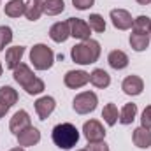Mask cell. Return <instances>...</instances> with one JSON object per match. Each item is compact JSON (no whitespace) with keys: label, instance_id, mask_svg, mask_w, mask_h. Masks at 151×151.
I'll return each instance as SVG.
<instances>
[{"label":"cell","instance_id":"2e32d148","mask_svg":"<svg viewBox=\"0 0 151 151\" xmlns=\"http://www.w3.org/2000/svg\"><path fill=\"white\" fill-rule=\"evenodd\" d=\"M132 139H134V144H135L137 148H141V150H148V148L151 146V132H150V128H144V127L135 128Z\"/></svg>","mask_w":151,"mask_h":151},{"label":"cell","instance_id":"e575fe53","mask_svg":"<svg viewBox=\"0 0 151 151\" xmlns=\"http://www.w3.org/2000/svg\"><path fill=\"white\" fill-rule=\"evenodd\" d=\"M9 151H25V150H23V148L19 146V148H12V150H9Z\"/></svg>","mask_w":151,"mask_h":151},{"label":"cell","instance_id":"f546056e","mask_svg":"<svg viewBox=\"0 0 151 151\" xmlns=\"http://www.w3.org/2000/svg\"><path fill=\"white\" fill-rule=\"evenodd\" d=\"M141 127H144V128H150L151 130V106H148L144 111H142V116H141Z\"/></svg>","mask_w":151,"mask_h":151},{"label":"cell","instance_id":"d6986e66","mask_svg":"<svg viewBox=\"0 0 151 151\" xmlns=\"http://www.w3.org/2000/svg\"><path fill=\"white\" fill-rule=\"evenodd\" d=\"M42 11L47 16H56L65 11V2L63 0H42Z\"/></svg>","mask_w":151,"mask_h":151},{"label":"cell","instance_id":"ba28073f","mask_svg":"<svg viewBox=\"0 0 151 151\" xmlns=\"http://www.w3.org/2000/svg\"><path fill=\"white\" fill-rule=\"evenodd\" d=\"M109 16H111V21H113L114 28H118V30H128V28H132L134 19H132V16H130L128 11H125V9H113Z\"/></svg>","mask_w":151,"mask_h":151},{"label":"cell","instance_id":"836d02e7","mask_svg":"<svg viewBox=\"0 0 151 151\" xmlns=\"http://www.w3.org/2000/svg\"><path fill=\"white\" fill-rule=\"evenodd\" d=\"M141 5H148V4H151V0H137Z\"/></svg>","mask_w":151,"mask_h":151},{"label":"cell","instance_id":"44dd1931","mask_svg":"<svg viewBox=\"0 0 151 151\" xmlns=\"http://www.w3.org/2000/svg\"><path fill=\"white\" fill-rule=\"evenodd\" d=\"M150 34H130V46L134 51H144L150 46Z\"/></svg>","mask_w":151,"mask_h":151},{"label":"cell","instance_id":"74e56055","mask_svg":"<svg viewBox=\"0 0 151 151\" xmlns=\"http://www.w3.org/2000/svg\"><path fill=\"white\" fill-rule=\"evenodd\" d=\"M37 2H42V0H37Z\"/></svg>","mask_w":151,"mask_h":151},{"label":"cell","instance_id":"f1b7e54d","mask_svg":"<svg viewBox=\"0 0 151 151\" xmlns=\"http://www.w3.org/2000/svg\"><path fill=\"white\" fill-rule=\"evenodd\" d=\"M44 88H46V86H44V81H42V79H39V77H35V79H34L28 86H25L23 90H25L28 95H39V93H42V91H44Z\"/></svg>","mask_w":151,"mask_h":151},{"label":"cell","instance_id":"d590c367","mask_svg":"<svg viewBox=\"0 0 151 151\" xmlns=\"http://www.w3.org/2000/svg\"><path fill=\"white\" fill-rule=\"evenodd\" d=\"M2 72H4V67H2V63H0V76H2Z\"/></svg>","mask_w":151,"mask_h":151},{"label":"cell","instance_id":"8d00e7d4","mask_svg":"<svg viewBox=\"0 0 151 151\" xmlns=\"http://www.w3.org/2000/svg\"><path fill=\"white\" fill-rule=\"evenodd\" d=\"M76 151H88V150H76Z\"/></svg>","mask_w":151,"mask_h":151},{"label":"cell","instance_id":"484cf974","mask_svg":"<svg viewBox=\"0 0 151 151\" xmlns=\"http://www.w3.org/2000/svg\"><path fill=\"white\" fill-rule=\"evenodd\" d=\"M102 118L104 121L109 125V127H114L119 119V113H118V107L114 104H107L104 109H102Z\"/></svg>","mask_w":151,"mask_h":151},{"label":"cell","instance_id":"52a82bcc","mask_svg":"<svg viewBox=\"0 0 151 151\" xmlns=\"http://www.w3.org/2000/svg\"><path fill=\"white\" fill-rule=\"evenodd\" d=\"M69 27H70V37H76L79 40H88L90 39V25L88 21L81 19V18H69Z\"/></svg>","mask_w":151,"mask_h":151},{"label":"cell","instance_id":"8fae6325","mask_svg":"<svg viewBox=\"0 0 151 151\" xmlns=\"http://www.w3.org/2000/svg\"><path fill=\"white\" fill-rule=\"evenodd\" d=\"M16 137H18V144L21 148H30V146H35L40 141V132L35 127H28L23 132H19Z\"/></svg>","mask_w":151,"mask_h":151},{"label":"cell","instance_id":"30bf717a","mask_svg":"<svg viewBox=\"0 0 151 151\" xmlns=\"http://www.w3.org/2000/svg\"><path fill=\"white\" fill-rule=\"evenodd\" d=\"M28 127H32V119H30V116L27 111H18V113H14V116L11 118V123H9V128H11V132L14 134V135H18L19 132H23L25 128H28Z\"/></svg>","mask_w":151,"mask_h":151},{"label":"cell","instance_id":"8992f818","mask_svg":"<svg viewBox=\"0 0 151 151\" xmlns=\"http://www.w3.org/2000/svg\"><path fill=\"white\" fill-rule=\"evenodd\" d=\"M63 83H65L67 88L77 90V88H83L90 83V74L84 72V70H69L63 76Z\"/></svg>","mask_w":151,"mask_h":151},{"label":"cell","instance_id":"7402d4cb","mask_svg":"<svg viewBox=\"0 0 151 151\" xmlns=\"http://www.w3.org/2000/svg\"><path fill=\"white\" fill-rule=\"evenodd\" d=\"M42 14H44V11H42V2L30 0V2L25 5V16H27V19H30V21H37Z\"/></svg>","mask_w":151,"mask_h":151},{"label":"cell","instance_id":"d4e9b609","mask_svg":"<svg viewBox=\"0 0 151 151\" xmlns=\"http://www.w3.org/2000/svg\"><path fill=\"white\" fill-rule=\"evenodd\" d=\"M134 34H150L151 32V18L148 16H137L132 23Z\"/></svg>","mask_w":151,"mask_h":151},{"label":"cell","instance_id":"7c38bea8","mask_svg":"<svg viewBox=\"0 0 151 151\" xmlns=\"http://www.w3.org/2000/svg\"><path fill=\"white\" fill-rule=\"evenodd\" d=\"M49 37L53 39L55 42H65L67 39L70 37V27L69 21H58L49 28Z\"/></svg>","mask_w":151,"mask_h":151},{"label":"cell","instance_id":"cb8c5ba5","mask_svg":"<svg viewBox=\"0 0 151 151\" xmlns=\"http://www.w3.org/2000/svg\"><path fill=\"white\" fill-rule=\"evenodd\" d=\"M135 114H137V104H125L121 113H119V123L121 125H130L134 119H135Z\"/></svg>","mask_w":151,"mask_h":151},{"label":"cell","instance_id":"4fadbf2b","mask_svg":"<svg viewBox=\"0 0 151 151\" xmlns=\"http://www.w3.org/2000/svg\"><path fill=\"white\" fill-rule=\"evenodd\" d=\"M55 107H56V102H55V99L53 97H40L37 102H35V113L40 119H47L49 118V114L55 111Z\"/></svg>","mask_w":151,"mask_h":151},{"label":"cell","instance_id":"f35d334b","mask_svg":"<svg viewBox=\"0 0 151 151\" xmlns=\"http://www.w3.org/2000/svg\"><path fill=\"white\" fill-rule=\"evenodd\" d=\"M150 35H151V32H150Z\"/></svg>","mask_w":151,"mask_h":151},{"label":"cell","instance_id":"9a60e30c","mask_svg":"<svg viewBox=\"0 0 151 151\" xmlns=\"http://www.w3.org/2000/svg\"><path fill=\"white\" fill-rule=\"evenodd\" d=\"M25 55V47L23 46H14V47H9L7 53H5V67L14 70L19 63H21V58Z\"/></svg>","mask_w":151,"mask_h":151},{"label":"cell","instance_id":"7a4b0ae2","mask_svg":"<svg viewBox=\"0 0 151 151\" xmlns=\"http://www.w3.org/2000/svg\"><path fill=\"white\" fill-rule=\"evenodd\" d=\"M51 139L60 150H72L79 141V130L72 123H60L53 128Z\"/></svg>","mask_w":151,"mask_h":151},{"label":"cell","instance_id":"1f68e13d","mask_svg":"<svg viewBox=\"0 0 151 151\" xmlns=\"http://www.w3.org/2000/svg\"><path fill=\"white\" fill-rule=\"evenodd\" d=\"M88 151H109V146L104 141H100V142H90Z\"/></svg>","mask_w":151,"mask_h":151},{"label":"cell","instance_id":"277c9868","mask_svg":"<svg viewBox=\"0 0 151 151\" xmlns=\"http://www.w3.org/2000/svg\"><path fill=\"white\" fill-rule=\"evenodd\" d=\"M97 104H99V97L93 91H83L74 97L72 107L77 114H90L97 109Z\"/></svg>","mask_w":151,"mask_h":151},{"label":"cell","instance_id":"5bb4252c","mask_svg":"<svg viewBox=\"0 0 151 151\" xmlns=\"http://www.w3.org/2000/svg\"><path fill=\"white\" fill-rule=\"evenodd\" d=\"M34 79H35V74L32 72V69H30L27 63H19V65L14 69V81H16L21 88L28 86Z\"/></svg>","mask_w":151,"mask_h":151},{"label":"cell","instance_id":"603a6c76","mask_svg":"<svg viewBox=\"0 0 151 151\" xmlns=\"http://www.w3.org/2000/svg\"><path fill=\"white\" fill-rule=\"evenodd\" d=\"M25 2L23 0H11L5 4V14L9 18H19L25 14Z\"/></svg>","mask_w":151,"mask_h":151},{"label":"cell","instance_id":"4316f807","mask_svg":"<svg viewBox=\"0 0 151 151\" xmlns=\"http://www.w3.org/2000/svg\"><path fill=\"white\" fill-rule=\"evenodd\" d=\"M88 25H90V28L95 30L97 34L106 32V21H104V18H102L100 14H90V18H88Z\"/></svg>","mask_w":151,"mask_h":151},{"label":"cell","instance_id":"e0dca14e","mask_svg":"<svg viewBox=\"0 0 151 151\" xmlns=\"http://www.w3.org/2000/svg\"><path fill=\"white\" fill-rule=\"evenodd\" d=\"M107 62H109V65H111L113 69L121 70V69H125V67L128 65V55H127L125 51H121V49H114V51L109 53Z\"/></svg>","mask_w":151,"mask_h":151},{"label":"cell","instance_id":"6da1fadb","mask_svg":"<svg viewBox=\"0 0 151 151\" xmlns=\"http://www.w3.org/2000/svg\"><path fill=\"white\" fill-rule=\"evenodd\" d=\"M100 51H102L100 44L93 39H88V40H81L79 44H76L70 49V56L79 65H90L100 58Z\"/></svg>","mask_w":151,"mask_h":151},{"label":"cell","instance_id":"83f0119b","mask_svg":"<svg viewBox=\"0 0 151 151\" xmlns=\"http://www.w3.org/2000/svg\"><path fill=\"white\" fill-rule=\"evenodd\" d=\"M11 40H12V30H11V27L2 25L0 27V53L5 49L7 44H11Z\"/></svg>","mask_w":151,"mask_h":151},{"label":"cell","instance_id":"4dcf8cb0","mask_svg":"<svg viewBox=\"0 0 151 151\" xmlns=\"http://www.w3.org/2000/svg\"><path fill=\"white\" fill-rule=\"evenodd\" d=\"M72 4H74L76 9H79V11H86V9H90V7L95 4V0H72Z\"/></svg>","mask_w":151,"mask_h":151},{"label":"cell","instance_id":"ffe728a7","mask_svg":"<svg viewBox=\"0 0 151 151\" xmlns=\"http://www.w3.org/2000/svg\"><path fill=\"white\" fill-rule=\"evenodd\" d=\"M0 102L11 109L18 102V91L12 86H2L0 88Z\"/></svg>","mask_w":151,"mask_h":151},{"label":"cell","instance_id":"5b68a950","mask_svg":"<svg viewBox=\"0 0 151 151\" xmlns=\"http://www.w3.org/2000/svg\"><path fill=\"white\" fill-rule=\"evenodd\" d=\"M83 134H84V137H86L88 142H100V141H104V137H106V130H104L102 123L97 121V119L86 121V123L83 125Z\"/></svg>","mask_w":151,"mask_h":151},{"label":"cell","instance_id":"d6a6232c","mask_svg":"<svg viewBox=\"0 0 151 151\" xmlns=\"http://www.w3.org/2000/svg\"><path fill=\"white\" fill-rule=\"evenodd\" d=\"M7 111H9V107H7V106H4V104L0 102V119H2V118L7 114Z\"/></svg>","mask_w":151,"mask_h":151},{"label":"cell","instance_id":"3957f363","mask_svg":"<svg viewBox=\"0 0 151 151\" xmlns=\"http://www.w3.org/2000/svg\"><path fill=\"white\" fill-rule=\"evenodd\" d=\"M30 62L34 63V67L37 70H47L53 67L55 62V53L51 47H47L46 44H35L30 49Z\"/></svg>","mask_w":151,"mask_h":151},{"label":"cell","instance_id":"9c48e42d","mask_svg":"<svg viewBox=\"0 0 151 151\" xmlns=\"http://www.w3.org/2000/svg\"><path fill=\"white\" fill-rule=\"evenodd\" d=\"M121 90H123L127 95H130V97L141 95L142 90H144V81H142L139 76L132 74V76H128V77L123 79V83H121Z\"/></svg>","mask_w":151,"mask_h":151},{"label":"cell","instance_id":"ac0fdd59","mask_svg":"<svg viewBox=\"0 0 151 151\" xmlns=\"http://www.w3.org/2000/svg\"><path fill=\"white\" fill-rule=\"evenodd\" d=\"M90 83L95 86V88H107L111 84V76L107 74L104 69H95L91 74H90Z\"/></svg>","mask_w":151,"mask_h":151}]
</instances>
